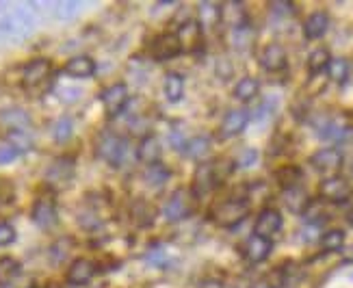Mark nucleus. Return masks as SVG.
Segmentation results:
<instances>
[{
	"label": "nucleus",
	"mask_w": 353,
	"mask_h": 288,
	"mask_svg": "<svg viewBox=\"0 0 353 288\" xmlns=\"http://www.w3.org/2000/svg\"><path fill=\"white\" fill-rule=\"evenodd\" d=\"M96 154L113 167H121L128 154V145L119 134L104 132V134H100V139L96 143Z\"/></svg>",
	"instance_id": "nucleus-1"
},
{
	"label": "nucleus",
	"mask_w": 353,
	"mask_h": 288,
	"mask_svg": "<svg viewBox=\"0 0 353 288\" xmlns=\"http://www.w3.org/2000/svg\"><path fill=\"white\" fill-rule=\"evenodd\" d=\"M250 206L248 202L243 200H228L223 204H219L212 212V219L214 223H219L221 227H234L239 225L245 217H248Z\"/></svg>",
	"instance_id": "nucleus-2"
},
{
	"label": "nucleus",
	"mask_w": 353,
	"mask_h": 288,
	"mask_svg": "<svg viewBox=\"0 0 353 288\" xmlns=\"http://www.w3.org/2000/svg\"><path fill=\"white\" fill-rule=\"evenodd\" d=\"M100 98H102L106 113H109L111 117L119 115L121 111H124V106L128 104V87L124 83H115L111 87H106Z\"/></svg>",
	"instance_id": "nucleus-3"
},
{
	"label": "nucleus",
	"mask_w": 353,
	"mask_h": 288,
	"mask_svg": "<svg viewBox=\"0 0 353 288\" xmlns=\"http://www.w3.org/2000/svg\"><path fill=\"white\" fill-rule=\"evenodd\" d=\"M176 39L180 43V50H187V52L199 50V45H202V24L197 20H187L184 24H180Z\"/></svg>",
	"instance_id": "nucleus-4"
},
{
	"label": "nucleus",
	"mask_w": 353,
	"mask_h": 288,
	"mask_svg": "<svg viewBox=\"0 0 353 288\" xmlns=\"http://www.w3.org/2000/svg\"><path fill=\"white\" fill-rule=\"evenodd\" d=\"M312 167L321 174H336L343 167V154L336 147H323L312 154Z\"/></svg>",
	"instance_id": "nucleus-5"
},
{
	"label": "nucleus",
	"mask_w": 353,
	"mask_h": 288,
	"mask_svg": "<svg viewBox=\"0 0 353 288\" xmlns=\"http://www.w3.org/2000/svg\"><path fill=\"white\" fill-rule=\"evenodd\" d=\"M150 54L157 61H170L174 56L180 54V43L176 39V35L172 33H163L159 37H154V41L150 43Z\"/></svg>",
	"instance_id": "nucleus-6"
},
{
	"label": "nucleus",
	"mask_w": 353,
	"mask_h": 288,
	"mask_svg": "<svg viewBox=\"0 0 353 288\" xmlns=\"http://www.w3.org/2000/svg\"><path fill=\"white\" fill-rule=\"evenodd\" d=\"M349 193H351L349 182L341 176H330L321 182V195H323V200H327V202L341 204L347 200Z\"/></svg>",
	"instance_id": "nucleus-7"
},
{
	"label": "nucleus",
	"mask_w": 353,
	"mask_h": 288,
	"mask_svg": "<svg viewBox=\"0 0 353 288\" xmlns=\"http://www.w3.org/2000/svg\"><path fill=\"white\" fill-rule=\"evenodd\" d=\"M50 70H52V65H50V61H48V59H33V61H30V63L24 68L22 85L28 87V89L41 85V83L50 76Z\"/></svg>",
	"instance_id": "nucleus-8"
},
{
	"label": "nucleus",
	"mask_w": 353,
	"mask_h": 288,
	"mask_svg": "<svg viewBox=\"0 0 353 288\" xmlns=\"http://www.w3.org/2000/svg\"><path fill=\"white\" fill-rule=\"evenodd\" d=\"M189 212H191V202H189V195L184 191H176L163 206V217L167 221H180L187 217Z\"/></svg>",
	"instance_id": "nucleus-9"
},
{
	"label": "nucleus",
	"mask_w": 353,
	"mask_h": 288,
	"mask_svg": "<svg viewBox=\"0 0 353 288\" xmlns=\"http://www.w3.org/2000/svg\"><path fill=\"white\" fill-rule=\"evenodd\" d=\"M280 230H282V215L278 210L267 208V210L260 212L258 219H256V232L254 234L271 240V236H275Z\"/></svg>",
	"instance_id": "nucleus-10"
},
{
	"label": "nucleus",
	"mask_w": 353,
	"mask_h": 288,
	"mask_svg": "<svg viewBox=\"0 0 353 288\" xmlns=\"http://www.w3.org/2000/svg\"><path fill=\"white\" fill-rule=\"evenodd\" d=\"M250 121V113L245 109H232L221 121V130L219 134L223 136V139H230V136H236L245 130V126H248Z\"/></svg>",
	"instance_id": "nucleus-11"
},
{
	"label": "nucleus",
	"mask_w": 353,
	"mask_h": 288,
	"mask_svg": "<svg viewBox=\"0 0 353 288\" xmlns=\"http://www.w3.org/2000/svg\"><path fill=\"white\" fill-rule=\"evenodd\" d=\"M94 276H96V265L87 260V258H79V260H74L68 269V282L72 286H85L91 282Z\"/></svg>",
	"instance_id": "nucleus-12"
},
{
	"label": "nucleus",
	"mask_w": 353,
	"mask_h": 288,
	"mask_svg": "<svg viewBox=\"0 0 353 288\" xmlns=\"http://www.w3.org/2000/svg\"><path fill=\"white\" fill-rule=\"evenodd\" d=\"M271 240L269 238H263V236H258V234H252L248 240H245V245H243V251H245V258H248L250 263H263L267 260V256L271 254Z\"/></svg>",
	"instance_id": "nucleus-13"
},
{
	"label": "nucleus",
	"mask_w": 353,
	"mask_h": 288,
	"mask_svg": "<svg viewBox=\"0 0 353 288\" xmlns=\"http://www.w3.org/2000/svg\"><path fill=\"white\" fill-rule=\"evenodd\" d=\"M260 65L269 72H280L286 68V50L280 43H269L265 50L260 52Z\"/></svg>",
	"instance_id": "nucleus-14"
},
{
	"label": "nucleus",
	"mask_w": 353,
	"mask_h": 288,
	"mask_svg": "<svg viewBox=\"0 0 353 288\" xmlns=\"http://www.w3.org/2000/svg\"><path fill=\"white\" fill-rule=\"evenodd\" d=\"M74 176V163L70 158H57L50 167L48 172H46V180L50 182V185H57V187H63L72 180Z\"/></svg>",
	"instance_id": "nucleus-15"
},
{
	"label": "nucleus",
	"mask_w": 353,
	"mask_h": 288,
	"mask_svg": "<svg viewBox=\"0 0 353 288\" xmlns=\"http://www.w3.org/2000/svg\"><path fill=\"white\" fill-rule=\"evenodd\" d=\"M33 221L39 227H50L57 221V206L52 197H39L33 206Z\"/></svg>",
	"instance_id": "nucleus-16"
},
{
	"label": "nucleus",
	"mask_w": 353,
	"mask_h": 288,
	"mask_svg": "<svg viewBox=\"0 0 353 288\" xmlns=\"http://www.w3.org/2000/svg\"><path fill=\"white\" fill-rule=\"evenodd\" d=\"M65 74L72 76V79H89V76L96 74L94 59L87 56V54L72 56L68 63H65Z\"/></svg>",
	"instance_id": "nucleus-17"
},
{
	"label": "nucleus",
	"mask_w": 353,
	"mask_h": 288,
	"mask_svg": "<svg viewBox=\"0 0 353 288\" xmlns=\"http://www.w3.org/2000/svg\"><path fill=\"white\" fill-rule=\"evenodd\" d=\"M214 185H217V178H214V169H212V163H204L197 167L195 172V180H193V193L197 197L206 195Z\"/></svg>",
	"instance_id": "nucleus-18"
},
{
	"label": "nucleus",
	"mask_w": 353,
	"mask_h": 288,
	"mask_svg": "<svg viewBox=\"0 0 353 288\" xmlns=\"http://www.w3.org/2000/svg\"><path fill=\"white\" fill-rule=\"evenodd\" d=\"M137 156H139V161L145 163V165L159 163V158H161V141L157 139L154 134H145L141 139V143H139V147H137Z\"/></svg>",
	"instance_id": "nucleus-19"
},
{
	"label": "nucleus",
	"mask_w": 353,
	"mask_h": 288,
	"mask_svg": "<svg viewBox=\"0 0 353 288\" xmlns=\"http://www.w3.org/2000/svg\"><path fill=\"white\" fill-rule=\"evenodd\" d=\"M0 121H3V124L9 130H28V126H30V115L24 109L11 106V109L0 111Z\"/></svg>",
	"instance_id": "nucleus-20"
},
{
	"label": "nucleus",
	"mask_w": 353,
	"mask_h": 288,
	"mask_svg": "<svg viewBox=\"0 0 353 288\" xmlns=\"http://www.w3.org/2000/svg\"><path fill=\"white\" fill-rule=\"evenodd\" d=\"M330 26V18L323 11H314L312 15H308V20L303 22V35L308 39H319L325 35V30Z\"/></svg>",
	"instance_id": "nucleus-21"
},
{
	"label": "nucleus",
	"mask_w": 353,
	"mask_h": 288,
	"mask_svg": "<svg viewBox=\"0 0 353 288\" xmlns=\"http://www.w3.org/2000/svg\"><path fill=\"white\" fill-rule=\"evenodd\" d=\"M163 94L170 102H180L184 96V79L180 74L172 72L165 76V83H163Z\"/></svg>",
	"instance_id": "nucleus-22"
},
{
	"label": "nucleus",
	"mask_w": 353,
	"mask_h": 288,
	"mask_svg": "<svg viewBox=\"0 0 353 288\" xmlns=\"http://www.w3.org/2000/svg\"><path fill=\"white\" fill-rule=\"evenodd\" d=\"M284 204L293 212H303L310 204L308 193H305L301 187H288V189H284Z\"/></svg>",
	"instance_id": "nucleus-23"
},
{
	"label": "nucleus",
	"mask_w": 353,
	"mask_h": 288,
	"mask_svg": "<svg viewBox=\"0 0 353 288\" xmlns=\"http://www.w3.org/2000/svg\"><path fill=\"white\" fill-rule=\"evenodd\" d=\"M184 154L189 158H204L210 150V139L208 136H193V139L184 141Z\"/></svg>",
	"instance_id": "nucleus-24"
},
{
	"label": "nucleus",
	"mask_w": 353,
	"mask_h": 288,
	"mask_svg": "<svg viewBox=\"0 0 353 288\" xmlns=\"http://www.w3.org/2000/svg\"><path fill=\"white\" fill-rule=\"evenodd\" d=\"M20 276V263L11 256L0 258V286H9Z\"/></svg>",
	"instance_id": "nucleus-25"
},
{
	"label": "nucleus",
	"mask_w": 353,
	"mask_h": 288,
	"mask_svg": "<svg viewBox=\"0 0 353 288\" xmlns=\"http://www.w3.org/2000/svg\"><path fill=\"white\" fill-rule=\"evenodd\" d=\"M199 11V24L202 26H214L221 20V5H214V3H199L197 7Z\"/></svg>",
	"instance_id": "nucleus-26"
},
{
	"label": "nucleus",
	"mask_w": 353,
	"mask_h": 288,
	"mask_svg": "<svg viewBox=\"0 0 353 288\" xmlns=\"http://www.w3.org/2000/svg\"><path fill=\"white\" fill-rule=\"evenodd\" d=\"M258 91H260L258 81L248 76V79L239 81V85L234 87V98L241 100V102H250V100H254L258 96Z\"/></svg>",
	"instance_id": "nucleus-27"
},
{
	"label": "nucleus",
	"mask_w": 353,
	"mask_h": 288,
	"mask_svg": "<svg viewBox=\"0 0 353 288\" xmlns=\"http://www.w3.org/2000/svg\"><path fill=\"white\" fill-rule=\"evenodd\" d=\"M143 178H145L148 185L161 187V185H165L167 180H170V169H167V167H163L161 163L148 165V169L143 172Z\"/></svg>",
	"instance_id": "nucleus-28"
},
{
	"label": "nucleus",
	"mask_w": 353,
	"mask_h": 288,
	"mask_svg": "<svg viewBox=\"0 0 353 288\" xmlns=\"http://www.w3.org/2000/svg\"><path fill=\"white\" fill-rule=\"evenodd\" d=\"M252 39H254V30H252V26L248 22L241 24V26H234V30H232V43H234L236 50H248L250 45H252Z\"/></svg>",
	"instance_id": "nucleus-29"
},
{
	"label": "nucleus",
	"mask_w": 353,
	"mask_h": 288,
	"mask_svg": "<svg viewBox=\"0 0 353 288\" xmlns=\"http://www.w3.org/2000/svg\"><path fill=\"white\" fill-rule=\"evenodd\" d=\"M7 143L15 152H18V154H22V152H28L30 147H33V139H30V134L26 130H9Z\"/></svg>",
	"instance_id": "nucleus-30"
},
{
	"label": "nucleus",
	"mask_w": 353,
	"mask_h": 288,
	"mask_svg": "<svg viewBox=\"0 0 353 288\" xmlns=\"http://www.w3.org/2000/svg\"><path fill=\"white\" fill-rule=\"evenodd\" d=\"M330 50H325V48H316V50H312L310 52V56H308V68H310V72H312V76H319L321 72H323L327 65H330Z\"/></svg>",
	"instance_id": "nucleus-31"
},
{
	"label": "nucleus",
	"mask_w": 353,
	"mask_h": 288,
	"mask_svg": "<svg viewBox=\"0 0 353 288\" xmlns=\"http://www.w3.org/2000/svg\"><path fill=\"white\" fill-rule=\"evenodd\" d=\"M221 20L230 22L232 26H241V24H245L243 5H241V3H225V5L221 7Z\"/></svg>",
	"instance_id": "nucleus-32"
},
{
	"label": "nucleus",
	"mask_w": 353,
	"mask_h": 288,
	"mask_svg": "<svg viewBox=\"0 0 353 288\" xmlns=\"http://www.w3.org/2000/svg\"><path fill=\"white\" fill-rule=\"evenodd\" d=\"M321 247L325 251H341L345 247V232L343 230H327L321 236Z\"/></svg>",
	"instance_id": "nucleus-33"
},
{
	"label": "nucleus",
	"mask_w": 353,
	"mask_h": 288,
	"mask_svg": "<svg viewBox=\"0 0 353 288\" xmlns=\"http://www.w3.org/2000/svg\"><path fill=\"white\" fill-rule=\"evenodd\" d=\"M327 70H330V79L334 83H339V85L347 83V79H349V63H347L345 59H332Z\"/></svg>",
	"instance_id": "nucleus-34"
},
{
	"label": "nucleus",
	"mask_w": 353,
	"mask_h": 288,
	"mask_svg": "<svg viewBox=\"0 0 353 288\" xmlns=\"http://www.w3.org/2000/svg\"><path fill=\"white\" fill-rule=\"evenodd\" d=\"M74 132V124H72V119L70 117H61L54 121V126H52V136H54V141L59 143H65L70 136Z\"/></svg>",
	"instance_id": "nucleus-35"
},
{
	"label": "nucleus",
	"mask_w": 353,
	"mask_h": 288,
	"mask_svg": "<svg viewBox=\"0 0 353 288\" xmlns=\"http://www.w3.org/2000/svg\"><path fill=\"white\" fill-rule=\"evenodd\" d=\"M256 163H258V152L252 150V147L243 150V152H241V156H239V161H236V165L243 167V169H248V167H254Z\"/></svg>",
	"instance_id": "nucleus-36"
},
{
	"label": "nucleus",
	"mask_w": 353,
	"mask_h": 288,
	"mask_svg": "<svg viewBox=\"0 0 353 288\" xmlns=\"http://www.w3.org/2000/svg\"><path fill=\"white\" fill-rule=\"evenodd\" d=\"M15 240V230L11 223H0V247H7Z\"/></svg>",
	"instance_id": "nucleus-37"
},
{
	"label": "nucleus",
	"mask_w": 353,
	"mask_h": 288,
	"mask_svg": "<svg viewBox=\"0 0 353 288\" xmlns=\"http://www.w3.org/2000/svg\"><path fill=\"white\" fill-rule=\"evenodd\" d=\"M76 11H79V3H59L54 9L57 18H72Z\"/></svg>",
	"instance_id": "nucleus-38"
},
{
	"label": "nucleus",
	"mask_w": 353,
	"mask_h": 288,
	"mask_svg": "<svg viewBox=\"0 0 353 288\" xmlns=\"http://www.w3.org/2000/svg\"><path fill=\"white\" fill-rule=\"evenodd\" d=\"M20 154L15 152L9 143H5V145H0V165H9V163H13L15 158H18Z\"/></svg>",
	"instance_id": "nucleus-39"
},
{
	"label": "nucleus",
	"mask_w": 353,
	"mask_h": 288,
	"mask_svg": "<svg viewBox=\"0 0 353 288\" xmlns=\"http://www.w3.org/2000/svg\"><path fill=\"white\" fill-rule=\"evenodd\" d=\"M57 94H59V98L63 100V102H74V100L81 98V89H76V87H61Z\"/></svg>",
	"instance_id": "nucleus-40"
},
{
	"label": "nucleus",
	"mask_w": 353,
	"mask_h": 288,
	"mask_svg": "<svg viewBox=\"0 0 353 288\" xmlns=\"http://www.w3.org/2000/svg\"><path fill=\"white\" fill-rule=\"evenodd\" d=\"M252 288H271V284H267V282H258V284H254Z\"/></svg>",
	"instance_id": "nucleus-41"
},
{
	"label": "nucleus",
	"mask_w": 353,
	"mask_h": 288,
	"mask_svg": "<svg viewBox=\"0 0 353 288\" xmlns=\"http://www.w3.org/2000/svg\"><path fill=\"white\" fill-rule=\"evenodd\" d=\"M349 258H353V249H351V251H349Z\"/></svg>",
	"instance_id": "nucleus-42"
},
{
	"label": "nucleus",
	"mask_w": 353,
	"mask_h": 288,
	"mask_svg": "<svg viewBox=\"0 0 353 288\" xmlns=\"http://www.w3.org/2000/svg\"><path fill=\"white\" fill-rule=\"evenodd\" d=\"M351 172H353V165H351Z\"/></svg>",
	"instance_id": "nucleus-43"
}]
</instances>
